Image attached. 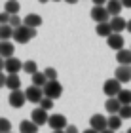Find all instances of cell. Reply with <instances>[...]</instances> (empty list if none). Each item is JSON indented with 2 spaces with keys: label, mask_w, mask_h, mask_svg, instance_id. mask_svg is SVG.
I'll use <instances>...</instances> for the list:
<instances>
[{
  "label": "cell",
  "mask_w": 131,
  "mask_h": 133,
  "mask_svg": "<svg viewBox=\"0 0 131 133\" xmlns=\"http://www.w3.org/2000/svg\"><path fill=\"white\" fill-rule=\"evenodd\" d=\"M116 61L120 65H129L131 66V50H120V51H116Z\"/></svg>",
  "instance_id": "cell-22"
},
{
  "label": "cell",
  "mask_w": 131,
  "mask_h": 133,
  "mask_svg": "<svg viewBox=\"0 0 131 133\" xmlns=\"http://www.w3.org/2000/svg\"><path fill=\"white\" fill-rule=\"evenodd\" d=\"M25 95H27V101L29 103H34V105H40V101H42L46 95H44V88H38L31 84L27 89H25Z\"/></svg>",
  "instance_id": "cell-4"
},
{
  "label": "cell",
  "mask_w": 131,
  "mask_h": 133,
  "mask_svg": "<svg viewBox=\"0 0 131 133\" xmlns=\"http://www.w3.org/2000/svg\"><path fill=\"white\" fill-rule=\"evenodd\" d=\"M89 128H93L95 131H105L108 129V118L103 116V114H93L91 118H89Z\"/></svg>",
  "instance_id": "cell-5"
},
{
  "label": "cell",
  "mask_w": 131,
  "mask_h": 133,
  "mask_svg": "<svg viewBox=\"0 0 131 133\" xmlns=\"http://www.w3.org/2000/svg\"><path fill=\"white\" fill-rule=\"evenodd\" d=\"M38 2H42V4H46V2H50V0H38Z\"/></svg>",
  "instance_id": "cell-43"
},
{
  "label": "cell",
  "mask_w": 131,
  "mask_h": 133,
  "mask_svg": "<svg viewBox=\"0 0 131 133\" xmlns=\"http://www.w3.org/2000/svg\"><path fill=\"white\" fill-rule=\"evenodd\" d=\"M8 103H10V107H11V108H21V107L27 103V95H25V91H21V89L10 91Z\"/></svg>",
  "instance_id": "cell-6"
},
{
  "label": "cell",
  "mask_w": 131,
  "mask_h": 133,
  "mask_svg": "<svg viewBox=\"0 0 131 133\" xmlns=\"http://www.w3.org/2000/svg\"><path fill=\"white\" fill-rule=\"evenodd\" d=\"M10 25L13 27V29H17V27H21V25H23V19L19 17V14H17V15H11V19H10Z\"/></svg>",
  "instance_id": "cell-31"
},
{
  "label": "cell",
  "mask_w": 131,
  "mask_h": 133,
  "mask_svg": "<svg viewBox=\"0 0 131 133\" xmlns=\"http://www.w3.org/2000/svg\"><path fill=\"white\" fill-rule=\"evenodd\" d=\"M23 25L29 27V29H38L40 25H42V17H40L38 14H27L25 17H23Z\"/></svg>",
  "instance_id": "cell-13"
},
{
  "label": "cell",
  "mask_w": 131,
  "mask_h": 133,
  "mask_svg": "<svg viewBox=\"0 0 131 133\" xmlns=\"http://www.w3.org/2000/svg\"><path fill=\"white\" fill-rule=\"evenodd\" d=\"M101 133H114L112 129H105V131H101Z\"/></svg>",
  "instance_id": "cell-42"
},
{
  "label": "cell",
  "mask_w": 131,
  "mask_h": 133,
  "mask_svg": "<svg viewBox=\"0 0 131 133\" xmlns=\"http://www.w3.org/2000/svg\"><path fill=\"white\" fill-rule=\"evenodd\" d=\"M13 51H15L13 42H10V40H0V55H2L4 59L13 57Z\"/></svg>",
  "instance_id": "cell-14"
},
{
  "label": "cell",
  "mask_w": 131,
  "mask_h": 133,
  "mask_svg": "<svg viewBox=\"0 0 131 133\" xmlns=\"http://www.w3.org/2000/svg\"><path fill=\"white\" fill-rule=\"evenodd\" d=\"M4 69H6V59H4L2 55H0V72H2Z\"/></svg>",
  "instance_id": "cell-37"
},
{
  "label": "cell",
  "mask_w": 131,
  "mask_h": 133,
  "mask_svg": "<svg viewBox=\"0 0 131 133\" xmlns=\"http://www.w3.org/2000/svg\"><path fill=\"white\" fill-rule=\"evenodd\" d=\"M10 19H11V15L8 11H2V14H0V25H8Z\"/></svg>",
  "instance_id": "cell-33"
},
{
  "label": "cell",
  "mask_w": 131,
  "mask_h": 133,
  "mask_svg": "<svg viewBox=\"0 0 131 133\" xmlns=\"http://www.w3.org/2000/svg\"><path fill=\"white\" fill-rule=\"evenodd\" d=\"M6 88H8L10 91L21 89V78H19V74H8V78H6Z\"/></svg>",
  "instance_id": "cell-18"
},
{
  "label": "cell",
  "mask_w": 131,
  "mask_h": 133,
  "mask_svg": "<svg viewBox=\"0 0 131 133\" xmlns=\"http://www.w3.org/2000/svg\"><path fill=\"white\" fill-rule=\"evenodd\" d=\"M31 120L40 128V125L47 124V120H50V114H47V110H44L42 107H38V108H34V110L31 112Z\"/></svg>",
  "instance_id": "cell-10"
},
{
  "label": "cell",
  "mask_w": 131,
  "mask_h": 133,
  "mask_svg": "<svg viewBox=\"0 0 131 133\" xmlns=\"http://www.w3.org/2000/svg\"><path fill=\"white\" fill-rule=\"evenodd\" d=\"M106 10H108L110 17H116V15H120V14H122V10H123V4H122V0H108V2H106Z\"/></svg>",
  "instance_id": "cell-16"
},
{
  "label": "cell",
  "mask_w": 131,
  "mask_h": 133,
  "mask_svg": "<svg viewBox=\"0 0 131 133\" xmlns=\"http://www.w3.org/2000/svg\"><path fill=\"white\" fill-rule=\"evenodd\" d=\"M34 36H36V29H29L25 25L17 27L13 31V40L17 42V44H29Z\"/></svg>",
  "instance_id": "cell-1"
},
{
  "label": "cell",
  "mask_w": 131,
  "mask_h": 133,
  "mask_svg": "<svg viewBox=\"0 0 131 133\" xmlns=\"http://www.w3.org/2000/svg\"><path fill=\"white\" fill-rule=\"evenodd\" d=\"M4 70L8 74H19V70H23V63L17 57H10V59H6V69Z\"/></svg>",
  "instance_id": "cell-11"
},
{
  "label": "cell",
  "mask_w": 131,
  "mask_h": 133,
  "mask_svg": "<svg viewBox=\"0 0 131 133\" xmlns=\"http://www.w3.org/2000/svg\"><path fill=\"white\" fill-rule=\"evenodd\" d=\"M84 133H99V131H95V129H93V128H89V129H86V131H84Z\"/></svg>",
  "instance_id": "cell-39"
},
{
  "label": "cell",
  "mask_w": 131,
  "mask_h": 133,
  "mask_svg": "<svg viewBox=\"0 0 131 133\" xmlns=\"http://www.w3.org/2000/svg\"><path fill=\"white\" fill-rule=\"evenodd\" d=\"M118 99H120L122 105H131V89H122Z\"/></svg>",
  "instance_id": "cell-27"
},
{
  "label": "cell",
  "mask_w": 131,
  "mask_h": 133,
  "mask_svg": "<svg viewBox=\"0 0 131 133\" xmlns=\"http://www.w3.org/2000/svg\"><path fill=\"white\" fill-rule=\"evenodd\" d=\"M91 19L97 23H106L110 19V14L106 10V6H93L91 8Z\"/></svg>",
  "instance_id": "cell-8"
},
{
  "label": "cell",
  "mask_w": 131,
  "mask_h": 133,
  "mask_svg": "<svg viewBox=\"0 0 131 133\" xmlns=\"http://www.w3.org/2000/svg\"><path fill=\"white\" fill-rule=\"evenodd\" d=\"M51 133H65V129H63V131H51Z\"/></svg>",
  "instance_id": "cell-44"
},
{
  "label": "cell",
  "mask_w": 131,
  "mask_h": 133,
  "mask_svg": "<svg viewBox=\"0 0 131 133\" xmlns=\"http://www.w3.org/2000/svg\"><path fill=\"white\" fill-rule=\"evenodd\" d=\"M47 125L51 128V131H63L67 129V118L63 114H51L47 120Z\"/></svg>",
  "instance_id": "cell-7"
},
{
  "label": "cell",
  "mask_w": 131,
  "mask_h": 133,
  "mask_svg": "<svg viewBox=\"0 0 131 133\" xmlns=\"http://www.w3.org/2000/svg\"><path fill=\"white\" fill-rule=\"evenodd\" d=\"M122 89H123L122 88V82L118 80V78H110V80H106L105 86H103V91H105L106 97H118Z\"/></svg>",
  "instance_id": "cell-3"
},
{
  "label": "cell",
  "mask_w": 131,
  "mask_h": 133,
  "mask_svg": "<svg viewBox=\"0 0 131 133\" xmlns=\"http://www.w3.org/2000/svg\"><path fill=\"white\" fill-rule=\"evenodd\" d=\"M6 78H8V76H6L4 70H2V72H0V88H6Z\"/></svg>",
  "instance_id": "cell-35"
},
{
  "label": "cell",
  "mask_w": 131,
  "mask_h": 133,
  "mask_svg": "<svg viewBox=\"0 0 131 133\" xmlns=\"http://www.w3.org/2000/svg\"><path fill=\"white\" fill-rule=\"evenodd\" d=\"M19 133H38V125L34 124L32 120H21Z\"/></svg>",
  "instance_id": "cell-20"
},
{
  "label": "cell",
  "mask_w": 131,
  "mask_h": 133,
  "mask_svg": "<svg viewBox=\"0 0 131 133\" xmlns=\"http://www.w3.org/2000/svg\"><path fill=\"white\" fill-rule=\"evenodd\" d=\"M13 31L15 29L10 25H0V40H10V38H13Z\"/></svg>",
  "instance_id": "cell-24"
},
{
  "label": "cell",
  "mask_w": 131,
  "mask_h": 133,
  "mask_svg": "<svg viewBox=\"0 0 131 133\" xmlns=\"http://www.w3.org/2000/svg\"><path fill=\"white\" fill-rule=\"evenodd\" d=\"M95 32H97V36H103V38H108V36L114 32L110 27V21L106 23H97V27H95Z\"/></svg>",
  "instance_id": "cell-19"
},
{
  "label": "cell",
  "mask_w": 131,
  "mask_h": 133,
  "mask_svg": "<svg viewBox=\"0 0 131 133\" xmlns=\"http://www.w3.org/2000/svg\"><path fill=\"white\" fill-rule=\"evenodd\" d=\"M23 72H27V74H34V72H38V65L36 61H32V59H29V61L23 63Z\"/></svg>",
  "instance_id": "cell-26"
},
{
  "label": "cell",
  "mask_w": 131,
  "mask_h": 133,
  "mask_svg": "<svg viewBox=\"0 0 131 133\" xmlns=\"http://www.w3.org/2000/svg\"><path fill=\"white\" fill-rule=\"evenodd\" d=\"M44 95L46 97H50V99H59L63 95V86H61V82H57V80H50L44 86Z\"/></svg>",
  "instance_id": "cell-2"
},
{
  "label": "cell",
  "mask_w": 131,
  "mask_h": 133,
  "mask_svg": "<svg viewBox=\"0 0 131 133\" xmlns=\"http://www.w3.org/2000/svg\"><path fill=\"white\" fill-rule=\"evenodd\" d=\"M127 31H129V32H131V19H129V21H127Z\"/></svg>",
  "instance_id": "cell-41"
},
{
  "label": "cell",
  "mask_w": 131,
  "mask_h": 133,
  "mask_svg": "<svg viewBox=\"0 0 131 133\" xmlns=\"http://www.w3.org/2000/svg\"><path fill=\"white\" fill-rule=\"evenodd\" d=\"M46 72V76H47V80H57V70L53 69V66H47V69L44 70Z\"/></svg>",
  "instance_id": "cell-32"
},
{
  "label": "cell",
  "mask_w": 131,
  "mask_h": 133,
  "mask_svg": "<svg viewBox=\"0 0 131 133\" xmlns=\"http://www.w3.org/2000/svg\"><path fill=\"white\" fill-rule=\"evenodd\" d=\"M31 82L34 84V86H38V88H44L50 80H47L46 72H40V70H38V72H34V74L31 76Z\"/></svg>",
  "instance_id": "cell-21"
},
{
  "label": "cell",
  "mask_w": 131,
  "mask_h": 133,
  "mask_svg": "<svg viewBox=\"0 0 131 133\" xmlns=\"http://www.w3.org/2000/svg\"><path fill=\"white\" fill-rule=\"evenodd\" d=\"M65 2H67V4H76L78 0H65Z\"/></svg>",
  "instance_id": "cell-40"
},
{
  "label": "cell",
  "mask_w": 131,
  "mask_h": 133,
  "mask_svg": "<svg viewBox=\"0 0 131 133\" xmlns=\"http://www.w3.org/2000/svg\"><path fill=\"white\" fill-rule=\"evenodd\" d=\"M122 4H123V8H131V0H122Z\"/></svg>",
  "instance_id": "cell-38"
},
{
  "label": "cell",
  "mask_w": 131,
  "mask_h": 133,
  "mask_svg": "<svg viewBox=\"0 0 131 133\" xmlns=\"http://www.w3.org/2000/svg\"><path fill=\"white\" fill-rule=\"evenodd\" d=\"M91 2H93V6H106L108 0H91Z\"/></svg>",
  "instance_id": "cell-36"
},
{
  "label": "cell",
  "mask_w": 131,
  "mask_h": 133,
  "mask_svg": "<svg viewBox=\"0 0 131 133\" xmlns=\"http://www.w3.org/2000/svg\"><path fill=\"white\" fill-rule=\"evenodd\" d=\"M11 131V122L8 118H0V133H10Z\"/></svg>",
  "instance_id": "cell-28"
},
{
  "label": "cell",
  "mask_w": 131,
  "mask_h": 133,
  "mask_svg": "<svg viewBox=\"0 0 131 133\" xmlns=\"http://www.w3.org/2000/svg\"><path fill=\"white\" fill-rule=\"evenodd\" d=\"M123 44H126V38H123L120 32H112L108 38H106V46H108L110 50H114V51L123 50Z\"/></svg>",
  "instance_id": "cell-9"
},
{
  "label": "cell",
  "mask_w": 131,
  "mask_h": 133,
  "mask_svg": "<svg viewBox=\"0 0 131 133\" xmlns=\"http://www.w3.org/2000/svg\"><path fill=\"white\" fill-rule=\"evenodd\" d=\"M105 108H106V112H110V114H118L120 112V108H122V103L118 97H108L105 103Z\"/></svg>",
  "instance_id": "cell-17"
},
{
  "label": "cell",
  "mask_w": 131,
  "mask_h": 133,
  "mask_svg": "<svg viewBox=\"0 0 131 133\" xmlns=\"http://www.w3.org/2000/svg\"><path fill=\"white\" fill-rule=\"evenodd\" d=\"M118 114H120L123 120H129L131 118V105H122V108H120Z\"/></svg>",
  "instance_id": "cell-29"
},
{
  "label": "cell",
  "mask_w": 131,
  "mask_h": 133,
  "mask_svg": "<svg viewBox=\"0 0 131 133\" xmlns=\"http://www.w3.org/2000/svg\"><path fill=\"white\" fill-rule=\"evenodd\" d=\"M53 2H61V0H53Z\"/></svg>",
  "instance_id": "cell-45"
},
{
  "label": "cell",
  "mask_w": 131,
  "mask_h": 133,
  "mask_svg": "<svg viewBox=\"0 0 131 133\" xmlns=\"http://www.w3.org/2000/svg\"><path fill=\"white\" fill-rule=\"evenodd\" d=\"M38 107H42L44 110H51L53 108V99H50V97H44L42 101H40V105Z\"/></svg>",
  "instance_id": "cell-30"
},
{
  "label": "cell",
  "mask_w": 131,
  "mask_h": 133,
  "mask_svg": "<svg viewBox=\"0 0 131 133\" xmlns=\"http://www.w3.org/2000/svg\"><path fill=\"white\" fill-rule=\"evenodd\" d=\"M122 122H123V118L120 116V114H110V116H108V129H112V131L120 129Z\"/></svg>",
  "instance_id": "cell-23"
},
{
  "label": "cell",
  "mask_w": 131,
  "mask_h": 133,
  "mask_svg": "<svg viewBox=\"0 0 131 133\" xmlns=\"http://www.w3.org/2000/svg\"><path fill=\"white\" fill-rule=\"evenodd\" d=\"M114 78H118L122 84H126V82H131V66L129 65H120L116 69V74Z\"/></svg>",
  "instance_id": "cell-12"
},
{
  "label": "cell",
  "mask_w": 131,
  "mask_h": 133,
  "mask_svg": "<svg viewBox=\"0 0 131 133\" xmlns=\"http://www.w3.org/2000/svg\"><path fill=\"white\" fill-rule=\"evenodd\" d=\"M65 133H80V131H78V128H76V125H67Z\"/></svg>",
  "instance_id": "cell-34"
},
{
  "label": "cell",
  "mask_w": 131,
  "mask_h": 133,
  "mask_svg": "<svg viewBox=\"0 0 131 133\" xmlns=\"http://www.w3.org/2000/svg\"><path fill=\"white\" fill-rule=\"evenodd\" d=\"M110 27H112V31L114 32H120L122 31H127V19H123L122 15H116V17H112L110 19Z\"/></svg>",
  "instance_id": "cell-15"
},
{
  "label": "cell",
  "mask_w": 131,
  "mask_h": 133,
  "mask_svg": "<svg viewBox=\"0 0 131 133\" xmlns=\"http://www.w3.org/2000/svg\"><path fill=\"white\" fill-rule=\"evenodd\" d=\"M10 133H11V131H10Z\"/></svg>",
  "instance_id": "cell-47"
},
{
  "label": "cell",
  "mask_w": 131,
  "mask_h": 133,
  "mask_svg": "<svg viewBox=\"0 0 131 133\" xmlns=\"http://www.w3.org/2000/svg\"><path fill=\"white\" fill-rule=\"evenodd\" d=\"M19 2H17V0H8V2H6V8H4V11H8L10 15H17L19 14Z\"/></svg>",
  "instance_id": "cell-25"
},
{
  "label": "cell",
  "mask_w": 131,
  "mask_h": 133,
  "mask_svg": "<svg viewBox=\"0 0 131 133\" xmlns=\"http://www.w3.org/2000/svg\"><path fill=\"white\" fill-rule=\"evenodd\" d=\"M127 133H131V128H129V131H127Z\"/></svg>",
  "instance_id": "cell-46"
}]
</instances>
